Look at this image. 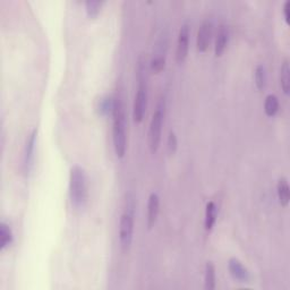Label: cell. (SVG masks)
Masks as SVG:
<instances>
[{"mask_svg": "<svg viewBox=\"0 0 290 290\" xmlns=\"http://www.w3.org/2000/svg\"><path fill=\"white\" fill-rule=\"evenodd\" d=\"M166 66V55L162 52V49L160 50L159 54H157L151 60V71L154 74H159Z\"/></svg>", "mask_w": 290, "mask_h": 290, "instance_id": "obj_19", "label": "cell"}, {"mask_svg": "<svg viewBox=\"0 0 290 290\" xmlns=\"http://www.w3.org/2000/svg\"><path fill=\"white\" fill-rule=\"evenodd\" d=\"M104 2L100 0H87L85 3V10L90 18H96L102 9Z\"/></svg>", "mask_w": 290, "mask_h": 290, "instance_id": "obj_18", "label": "cell"}, {"mask_svg": "<svg viewBox=\"0 0 290 290\" xmlns=\"http://www.w3.org/2000/svg\"><path fill=\"white\" fill-rule=\"evenodd\" d=\"M204 281L205 289L213 290L215 288V267L212 262H208L207 265H205Z\"/></svg>", "mask_w": 290, "mask_h": 290, "instance_id": "obj_16", "label": "cell"}, {"mask_svg": "<svg viewBox=\"0 0 290 290\" xmlns=\"http://www.w3.org/2000/svg\"><path fill=\"white\" fill-rule=\"evenodd\" d=\"M134 234V212L133 209L127 208L125 212L121 214L119 221V241L121 249L127 251L131 241H133Z\"/></svg>", "mask_w": 290, "mask_h": 290, "instance_id": "obj_5", "label": "cell"}, {"mask_svg": "<svg viewBox=\"0 0 290 290\" xmlns=\"http://www.w3.org/2000/svg\"><path fill=\"white\" fill-rule=\"evenodd\" d=\"M160 211V198L157 193H151L147 201V217H146V225L147 228L152 229L157 222L158 215Z\"/></svg>", "mask_w": 290, "mask_h": 290, "instance_id": "obj_9", "label": "cell"}, {"mask_svg": "<svg viewBox=\"0 0 290 290\" xmlns=\"http://www.w3.org/2000/svg\"><path fill=\"white\" fill-rule=\"evenodd\" d=\"M13 242V233L10 227L6 224L3 222L0 224V247L2 250H6L7 247Z\"/></svg>", "mask_w": 290, "mask_h": 290, "instance_id": "obj_14", "label": "cell"}, {"mask_svg": "<svg viewBox=\"0 0 290 290\" xmlns=\"http://www.w3.org/2000/svg\"><path fill=\"white\" fill-rule=\"evenodd\" d=\"M115 105V99L111 97H104L99 101V110L100 114L102 115H109L114 111Z\"/></svg>", "mask_w": 290, "mask_h": 290, "instance_id": "obj_21", "label": "cell"}, {"mask_svg": "<svg viewBox=\"0 0 290 290\" xmlns=\"http://www.w3.org/2000/svg\"><path fill=\"white\" fill-rule=\"evenodd\" d=\"M255 84L258 90H264L266 85V71L263 65H257L254 73Z\"/></svg>", "mask_w": 290, "mask_h": 290, "instance_id": "obj_20", "label": "cell"}, {"mask_svg": "<svg viewBox=\"0 0 290 290\" xmlns=\"http://www.w3.org/2000/svg\"><path fill=\"white\" fill-rule=\"evenodd\" d=\"M280 85L283 93L288 96L290 92V67L289 61L284 60L280 71Z\"/></svg>", "mask_w": 290, "mask_h": 290, "instance_id": "obj_15", "label": "cell"}, {"mask_svg": "<svg viewBox=\"0 0 290 290\" xmlns=\"http://www.w3.org/2000/svg\"><path fill=\"white\" fill-rule=\"evenodd\" d=\"M70 198L75 209H83L88 199V187L85 170L81 166H73L70 172Z\"/></svg>", "mask_w": 290, "mask_h": 290, "instance_id": "obj_2", "label": "cell"}, {"mask_svg": "<svg viewBox=\"0 0 290 290\" xmlns=\"http://www.w3.org/2000/svg\"><path fill=\"white\" fill-rule=\"evenodd\" d=\"M212 28L213 25L210 19L203 20L202 24L199 25L196 40L197 50L199 52H205L208 50L211 42V36H212Z\"/></svg>", "mask_w": 290, "mask_h": 290, "instance_id": "obj_7", "label": "cell"}, {"mask_svg": "<svg viewBox=\"0 0 290 290\" xmlns=\"http://www.w3.org/2000/svg\"><path fill=\"white\" fill-rule=\"evenodd\" d=\"M36 136H38V129H33L30 134L28 141H26L25 152H24V171L26 173L31 172L34 162V151L36 144Z\"/></svg>", "mask_w": 290, "mask_h": 290, "instance_id": "obj_8", "label": "cell"}, {"mask_svg": "<svg viewBox=\"0 0 290 290\" xmlns=\"http://www.w3.org/2000/svg\"><path fill=\"white\" fill-rule=\"evenodd\" d=\"M279 110V101L278 98L274 94H269L264 101V111L267 117H273L276 116Z\"/></svg>", "mask_w": 290, "mask_h": 290, "instance_id": "obj_17", "label": "cell"}, {"mask_svg": "<svg viewBox=\"0 0 290 290\" xmlns=\"http://www.w3.org/2000/svg\"><path fill=\"white\" fill-rule=\"evenodd\" d=\"M140 73H139V87L135 94L134 105H133V119L134 123L139 124L144 118V115L147 107V91H146V83L143 76V68L140 65Z\"/></svg>", "mask_w": 290, "mask_h": 290, "instance_id": "obj_4", "label": "cell"}, {"mask_svg": "<svg viewBox=\"0 0 290 290\" xmlns=\"http://www.w3.org/2000/svg\"><path fill=\"white\" fill-rule=\"evenodd\" d=\"M177 146H178V141H177V136L175 134V131L170 130L169 136H168V141H167V149L169 154H175V152L177 151Z\"/></svg>", "mask_w": 290, "mask_h": 290, "instance_id": "obj_22", "label": "cell"}, {"mask_svg": "<svg viewBox=\"0 0 290 290\" xmlns=\"http://www.w3.org/2000/svg\"><path fill=\"white\" fill-rule=\"evenodd\" d=\"M189 49V26L187 23L183 24L179 30L177 49H176V61L177 64H183L186 60Z\"/></svg>", "mask_w": 290, "mask_h": 290, "instance_id": "obj_6", "label": "cell"}, {"mask_svg": "<svg viewBox=\"0 0 290 290\" xmlns=\"http://www.w3.org/2000/svg\"><path fill=\"white\" fill-rule=\"evenodd\" d=\"M163 117H165V102L160 101L158 104V108L152 116L149 135H147V141H149V147L152 153L159 150L160 141H161V130H162V123Z\"/></svg>", "mask_w": 290, "mask_h": 290, "instance_id": "obj_3", "label": "cell"}, {"mask_svg": "<svg viewBox=\"0 0 290 290\" xmlns=\"http://www.w3.org/2000/svg\"><path fill=\"white\" fill-rule=\"evenodd\" d=\"M228 269L230 274L236 280H238L239 282H249L251 278L250 272L242 265V263L239 260H237L235 257L230 258L228 262Z\"/></svg>", "mask_w": 290, "mask_h": 290, "instance_id": "obj_10", "label": "cell"}, {"mask_svg": "<svg viewBox=\"0 0 290 290\" xmlns=\"http://www.w3.org/2000/svg\"><path fill=\"white\" fill-rule=\"evenodd\" d=\"M215 221H217V207H215L214 202L211 201L207 204V210H205V220H204L205 230L210 231L212 229Z\"/></svg>", "mask_w": 290, "mask_h": 290, "instance_id": "obj_13", "label": "cell"}, {"mask_svg": "<svg viewBox=\"0 0 290 290\" xmlns=\"http://www.w3.org/2000/svg\"><path fill=\"white\" fill-rule=\"evenodd\" d=\"M114 127L113 141L115 153L118 158H124L127 149V139H126V114L123 99L120 97L115 98L114 105Z\"/></svg>", "mask_w": 290, "mask_h": 290, "instance_id": "obj_1", "label": "cell"}, {"mask_svg": "<svg viewBox=\"0 0 290 290\" xmlns=\"http://www.w3.org/2000/svg\"><path fill=\"white\" fill-rule=\"evenodd\" d=\"M277 193L279 203L282 208H287L290 201V187L288 184V179L286 177H281L277 184Z\"/></svg>", "mask_w": 290, "mask_h": 290, "instance_id": "obj_12", "label": "cell"}, {"mask_svg": "<svg viewBox=\"0 0 290 290\" xmlns=\"http://www.w3.org/2000/svg\"><path fill=\"white\" fill-rule=\"evenodd\" d=\"M289 9H290V2L287 0L286 3L283 5V16H284V20H286V23L289 24Z\"/></svg>", "mask_w": 290, "mask_h": 290, "instance_id": "obj_23", "label": "cell"}, {"mask_svg": "<svg viewBox=\"0 0 290 290\" xmlns=\"http://www.w3.org/2000/svg\"><path fill=\"white\" fill-rule=\"evenodd\" d=\"M229 39V32L228 29L225 25H220L217 32V38H215V44H214V54L215 57L222 56L226 50L227 43H228Z\"/></svg>", "mask_w": 290, "mask_h": 290, "instance_id": "obj_11", "label": "cell"}]
</instances>
